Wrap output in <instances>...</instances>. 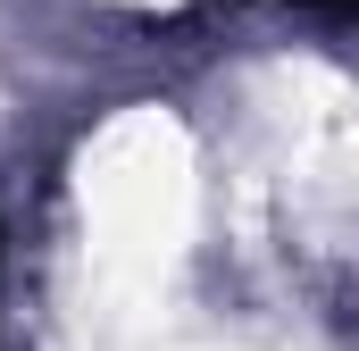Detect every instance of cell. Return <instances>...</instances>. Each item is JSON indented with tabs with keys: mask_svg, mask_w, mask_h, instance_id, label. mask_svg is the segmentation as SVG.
Instances as JSON below:
<instances>
[{
	"mask_svg": "<svg viewBox=\"0 0 359 351\" xmlns=\"http://www.w3.org/2000/svg\"><path fill=\"white\" fill-rule=\"evenodd\" d=\"M284 8H309V17H359V0H284Z\"/></svg>",
	"mask_w": 359,
	"mask_h": 351,
	"instance_id": "6da1fadb",
	"label": "cell"
}]
</instances>
